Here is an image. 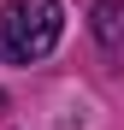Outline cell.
<instances>
[{
  "label": "cell",
  "mask_w": 124,
  "mask_h": 130,
  "mask_svg": "<svg viewBox=\"0 0 124 130\" xmlns=\"http://www.w3.org/2000/svg\"><path fill=\"white\" fill-rule=\"evenodd\" d=\"M59 36H65V6L59 0H6V12H0V59L36 65L59 47Z\"/></svg>",
  "instance_id": "1"
},
{
  "label": "cell",
  "mask_w": 124,
  "mask_h": 130,
  "mask_svg": "<svg viewBox=\"0 0 124 130\" xmlns=\"http://www.w3.org/2000/svg\"><path fill=\"white\" fill-rule=\"evenodd\" d=\"M89 36L107 53V65H124V0H95L89 6Z\"/></svg>",
  "instance_id": "2"
},
{
  "label": "cell",
  "mask_w": 124,
  "mask_h": 130,
  "mask_svg": "<svg viewBox=\"0 0 124 130\" xmlns=\"http://www.w3.org/2000/svg\"><path fill=\"white\" fill-rule=\"evenodd\" d=\"M0 118H6V89H0Z\"/></svg>",
  "instance_id": "3"
}]
</instances>
